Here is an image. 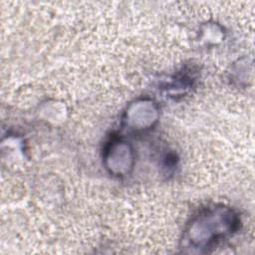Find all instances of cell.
Segmentation results:
<instances>
[{
    "label": "cell",
    "mask_w": 255,
    "mask_h": 255,
    "mask_svg": "<svg viewBox=\"0 0 255 255\" xmlns=\"http://www.w3.org/2000/svg\"><path fill=\"white\" fill-rule=\"evenodd\" d=\"M238 218L230 209H208L192 221L187 232L199 231V236L188 240L192 248H209L237 229Z\"/></svg>",
    "instance_id": "6da1fadb"
}]
</instances>
